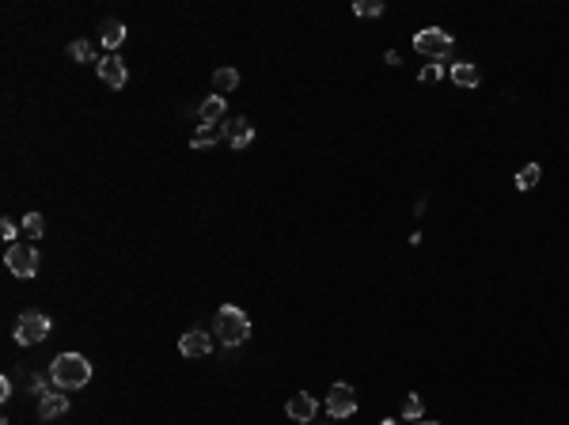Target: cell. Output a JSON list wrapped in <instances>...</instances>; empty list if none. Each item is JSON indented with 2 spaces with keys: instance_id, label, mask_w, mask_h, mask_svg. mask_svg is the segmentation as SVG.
<instances>
[{
  "instance_id": "1",
  "label": "cell",
  "mask_w": 569,
  "mask_h": 425,
  "mask_svg": "<svg viewBox=\"0 0 569 425\" xmlns=\"http://www.w3.org/2000/svg\"><path fill=\"white\" fill-rule=\"evenodd\" d=\"M50 380H53L57 391H76L92 380V365H87V357H80V353H61V357H53V365H50Z\"/></svg>"
},
{
  "instance_id": "2",
  "label": "cell",
  "mask_w": 569,
  "mask_h": 425,
  "mask_svg": "<svg viewBox=\"0 0 569 425\" xmlns=\"http://www.w3.org/2000/svg\"><path fill=\"white\" fill-rule=\"evenodd\" d=\"M213 334L221 338L224 346H243L247 342V334H250V319H247V311H239L236 304H224L221 311H216V323H213Z\"/></svg>"
},
{
  "instance_id": "3",
  "label": "cell",
  "mask_w": 569,
  "mask_h": 425,
  "mask_svg": "<svg viewBox=\"0 0 569 425\" xmlns=\"http://www.w3.org/2000/svg\"><path fill=\"white\" fill-rule=\"evenodd\" d=\"M46 334H50V315H42V311L19 315V323H16V342L19 346H38Z\"/></svg>"
},
{
  "instance_id": "4",
  "label": "cell",
  "mask_w": 569,
  "mask_h": 425,
  "mask_svg": "<svg viewBox=\"0 0 569 425\" xmlns=\"http://www.w3.org/2000/svg\"><path fill=\"white\" fill-rule=\"evenodd\" d=\"M414 50L425 53V57H448V53H452V35L441 31V27H425V31L414 35Z\"/></svg>"
},
{
  "instance_id": "5",
  "label": "cell",
  "mask_w": 569,
  "mask_h": 425,
  "mask_svg": "<svg viewBox=\"0 0 569 425\" xmlns=\"http://www.w3.org/2000/svg\"><path fill=\"white\" fill-rule=\"evenodd\" d=\"M4 263H8V270H12L16 277H35L38 250L31 243H12V247H8V255H4Z\"/></svg>"
},
{
  "instance_id": "6",
  "label": "cell",
  "mask_w": 569,
  "mask_h": 425,
  "mask_svg": "<svg viewBox=\"0 0 569 425\" xmlns=\"http://www.w3.org/2000/svg\"><path fill=\"white\" fill-rule=\"evenodd\" d=\"M326 414H331V418H349V414H357V391L349 384H334L326 391Z\"/></svg>"
},
{
  "instance_id": "7",
  "label": "cell",
  "mask_w": 569,
  "mask_h": 425,
  "mask_svg": "<svg viewBox=\"0 0 569 425\" xmlns=\"http://www.w3.org/2000/svg\"><path fill=\"white\" fill-rule=\"evenodd\" d=\"M284 414H289L292 421L308 425V421H315V414H319V402H315V395H308V391H297V395L284 402Z\"/></svg>"
},
{
  "instance_id": "8",
  "label": "cell",
  "mask_w": 569,
  "mask_h": 425,
  "mask_svg": "<svg viewBox=\"0 0 569 425\" xmlns=\"http://www.w3.org/2000/svg\"><path fill=\"white\" fill-rule=\"evenodd\" d=\"M99 76H103V84H111V88H126V80H129V72H126V61L118 57V53H106V57H99Z\"/></svg>"
},
{
  "instance_id": "9",
  "label": "cell",
  "mask_w": 569,
  "mask_h": 425,
  "mask_svg": "<svg viewBox=\"0 0 569 425\" xmlns=\"http://www.w3.org/2000/svg\"><path fill=\"white\" fill-rule=\"evenodd\" d=\"M179 353L182 357H209L213 353V338L205 331H186L179 338Z\"/></svg>"
},
{
  "instance_id": "10",
  "label": "cell",
  "mask_w": 569,
  "mask_h": 425,
  "mask_svg": "<svg viewBox=\"0 0 569 425\" xmlns=\"http://www.w3.org/2000/svg\"><path fill=\"white\" fill-rule=\"evenodd\" d=\"M224 137H228V145L239 152V148H247L250 140H255V126H250L247 118H236V122H224Z\"/></svg>"
},
{
  "instance_id": "11",
  "label": "cell",
  "mask_w": 569,
  "mask_h": 425,
  "mask_svg": "<svg viewBox=\"0 0 569 425\" xmlns=\"http://www.w3.org/2000/svg\"><path fill=\"white\" fill-rule=\"evenodd\" d=\"M65 410H69V395H61V391H53V395H46V399H38V418H42V421L61 418Z\"/></svg>"
},
{
  "instance_id": "12",
  "label": "cell",
  "mask_w": 569,
  "mask_h": 425,
  "mask_svg": "<svg viewBox=\"0 0 569 425\" xmlns=\"http://www.w3.org/2000/svg\"><path fill=\"white\" fill-rule=\"evenodd\" d=\"M221 137H224V122H201V129L190 137V145H194V148H209V145H216Z\"/></svg>"
},
{
  "instance_id": "13",
  "label": "cell",
  "mask_w": 569,
  "mask_h": 425,
  "mask_svg": "<svg viewBox=\"0 0 569 425\" xmlns=\"http://www.w3.org/2000/svg\"><path fill=\"white\" fill-rule=\"evenodd\" d=\"M448 76H452V84H459V88H478V65H470V61H455Z\"/></svg>"
},
{
  "instance_id": "14",
  "label": "cell",
  "mask_w": 569,
  "mask_h": 425,
  "mask_svg": "<svg viewBox=\"0 0 569 425\" xmlns=\"http://www.w3.org/2000/svg\"><path fill=\"white\" fill-rule=\"evenodd\" d=\"M99 31H103V35H99V38H103V46L111 50V53L126 42V27L118 23V19H103V27H99Z\"/></svg>"
},
{
  "instance_id": "15",
  "label": "cell",
  "mask_w": 569,
  "mask_h": 425,
  "mask_svg": "<svg viewBox=\"0 0 569 425\" xmlns=\"http://www.w3.org/2000/svg\"><path fill=\"white\" fill-rule=\"evenodd\" d=\"M228 111V103H224V95H209L201 106H198V114H201V122H221Z\"/></svg>"
},
{
  "instance_id": "16",
  "label": "cell",
  "mask_w": 569,
  "mask_h": 425,
  "mask_svg": "<svg viewBox=\"0 0 569 425\" xmlns=\"http://www.w3.org/2000/svg\"><path fill=\"white\" fill-rule=\"evenodd\" d=\"M236 84H239V72H236V69H216V72H213V88H216V92H232Z\"/></svg>"
},
{
  "instance_id": "17",
  "label": "cell",
  "mask_w": 569,
  "mask_h": 425,
  "mask_svg": "<svg viewBox=\"0 0 569 425\" xmlns=\"http://www.w3.org/2000/svg\"><path fill=\"white\" fill-rule=\"evenodd\" d=\"M539 179H543V167H539V163H528V167L516 175V190H531Z\"/></svg>"
},
{
  "instance_id": "18",
  "label": "cell",
  "mask_w": 569,
  "mask_h": 425,
  "mask_svg": "<svg viewBox=\"0 0 569 425\" xmlns=\"http://www.w3.org/2000/svg\"><path fill=\"white\" fill-rule=\"evenodd\" d=\"M42 232H46V221H42V213H27V216H23V236H27V239H38Z\"/></svg>"
},
{
  "instance_id": "19",
  "label": "cell",
  "mask_w": 569,
  "mask_h": 425,
  "mask_svg": "<svg viewBox=\"0 0 569 425\" xmlns=\"http://www.w3.org/2000/svg\"><path fill=\"white\" fill-rule=\"evenodd\" d=\"M353 16H360V19L384 16V4H380V0H357V4H353Z\"/></svg>"
},
{
  "instance_id": "20",
  "label": "cell",
  "mask_w": 569,
  "mask_h": 425,
  "mask_svg": "<svg viewBox=\"0 0 569 425\" xmlns=\"http://www.w3.org/2000/svg\"><path fill=\"white\" fill-rule=\"evenodd\" d=\"M69 53H72L76 61H95V46H92V42H84V38H76L72 46H69ZM95 65H99V61H95Z\"/></svg>"
},
{
  "instance_id": "21",
  "label": "cell",
  "mask_w": 569,
  "mask_h": 425,
  "mask_svg": "<svg viewBox=\"0 0 569 425\" xmlns=\"http://www.w3.org/2000/svg\"><path fill=\"white\" fill-rule=\"evenodd\" d=\"M421 399L418 395H407V399H402V418H407V421H421Z\"/></svg>"
},
{
  "instance_id": "22",
  "label": "cell",
  "mask_w": 569,
  "mask_h": 425,
  "mask_svg": "<svg viewBox=\"0 0 569 425\" xmlns=\"http://www.w3.org/2000/svg\"><path fill=\"white\" fill-rule=\"evenodd\" d=\"M444 76V65H425L421 69V84H436Z\"/></svg>"
},
{
  "instance_id": "23",
  "label": "cell",
  "mask_w": 569,
  "mask_h": 425,
  "mask_svg": "<svg viewBox=\"0 0 569 425\" xmlns=\"http://www.w3.org/2000/svg\"><path fill=\"white\" fill-rule=\"evenodd\" d=\"M0 236H4V239H16V224H12V221H0Z\"/></svg>"
},
{
  "instance_id": "24",
  "label": "cell",
  "mask_w": 569,
  "mask_h": 425,
  "mask_svg": "<svg viewBox=\"0 0 569 425\" xmlns=\"http://www.w3.org/2000/svg\"><path fill=\"white\" fill-rule=\"evenodd\" d=\"M0 399H12V380H8V376L0 380Z\"/></svg>"
},
{
  "instance_id": "25",
  "label": "cell",
  "mask_w": 569,
  "mask_h": 425,
  "mask_svg": "<svg viewBox=\"0 0 569 425\" xmlns=\"http://www.w3.org/2000/svg\"><path fill=\"white\" fill-rule=\"evenodd\" d=\"M414 425H441V421H429V418H421V421H414Z\"/></svg>"
},
{
  "instance_id": "26",
  "label": "cell",
  "mask_w": 569,
  "mask_h": 425,
  "mask_svg": "<svg viewBox=\"0 0 569 425\" xmlns=\"http://www.w3.org/2000/svg\"><path fill=\"white\" fill-rule=\"evenodd\" d=\"M380 425H399V421H391V418H384V421H380Z\"/></svg>"
}]
</instances>
